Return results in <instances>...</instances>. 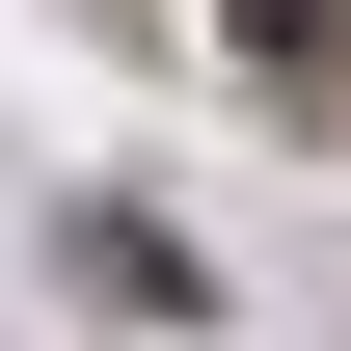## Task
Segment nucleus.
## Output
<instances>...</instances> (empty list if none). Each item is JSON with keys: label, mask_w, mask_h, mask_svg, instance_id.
I'll return each mask as SVG.
<instances>
[{"label": "nucleus", "mask_w": 351, "mask_h": 351, "mask_svg": "<svg viewBox=\"0 0 351 351\" xmlns=\"http://www.w3.org/2000/svg\"><path fill=\"white\" fill-rule=\"evenodd\" d=\"M217 27H243V82H270V108H351V0H217Z\"/></svg>", "instance_id": "f257e3e1"}]
</instances>
